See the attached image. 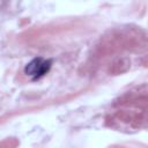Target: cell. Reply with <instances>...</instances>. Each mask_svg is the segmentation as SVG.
<instances>
[{"instance_id": "obj_1", "label": "cell", "mask_w": 148, "mask_h": 148, "mask_svg": "<svg viewBox=\"0 0 148 148\" xmlns=\"http://www.w3.org/2000/svg\"><path fill=\"white\" fill-rule=\"evenodd\" d=\"M51 68V60L49 59H44V58H35L32 59L30 62H28L24 67V73L32 77L34 80L40 79L42 76H44Z\"/></svg>"}]
</instances>
